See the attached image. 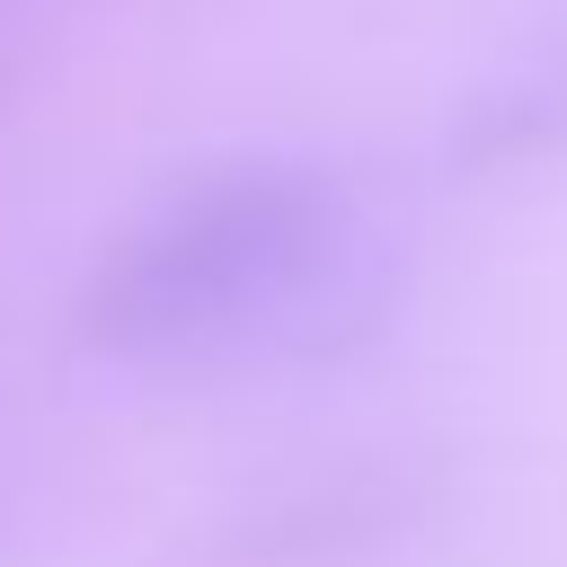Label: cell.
I'll return each instance as SVG.
<instances>
[{
    "instance_id": "1",
    "label": "cell",
    "mask_w": 567,
    "mask_h": 567,
    "mask_svg": "<svg viewBox=\"0 0 567 567\" xmlns=\"http://www.w3.org/2000/svg\"><path fill=\"white\" fill-rule=\"evenodd\" d=\"M390 319V239L310 151H230L151 195L80 275L71 337L124 372L337 363Z\"/></svg>"
},
{
    "instance_id": "2",
    "label": "cell",
    "mask_w": 567,
    "mask_h": 567,
    "mask_svg": "<svg viewBox=\"0 0 567 567\" xmlns=\"http://www.w3.org/2000/svg\"><path fill=\"white\" fill-rule=\"evenodd\" d=\"M567 159V44L514 53L452 106V168H549Z\"/></svg>"
}]
</instances>
